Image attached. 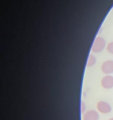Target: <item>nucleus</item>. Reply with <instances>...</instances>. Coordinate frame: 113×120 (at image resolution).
Returning <instances> with one entry per match:
<instances>
[{
  "label": "nucleus",
  "mask_w": 113,
  "mask_h": 120,
  "mask_svg": "<svg viewBox=\"0 0 113 120\" xmlns=\"http://www.w3.org/2000/svg\"><path fill=\"white\" fill-rule=\"evenodd\" d=\"M101 71L105 74L113 73V60H107L101 65Z\"/></svg>",
  "instance_id": "3"
},
{
  "label": "nucleus",
  "mask_w": 113,
  "mask_h": 120,
  "mask_svg": "<svg viewBox=\"0 0 113 120\" xmlns=\"http://www.w3.org/2000/svg\"><path fill=\"white\" fill-rule=\"evenodd\" d=\"M106 42L104 39L100 37H98L95 39L92 46V51L95 53L102 52L105 47Z\"/></svg>",
  "instance_id": "1"
},
{
  "label": "nucleus",
  "mask_w": 113,
  "mask_h": 120,
  "mask_svg": "<svg viewBox=\"0 0 113 120\" xmlns=\"http://www.w3.org/2000/svg\"><path fill=\"white\" fill-rule=\"evenodd\" d=\"M107 51L110 54L113 55V42H111L107 45Z\"/></svg>",
  "instance_id": "7"
},
{
  "label": "nucleus",
  "mask_w": 113,
  "mask_h": 120,
  "mask_svg": "<svg viewBox=\"0 0 113 120\" xmlns=\"http://www.w3.org/2000/svg\"><path fill=\"white\" fill-rule=\"evenodd\" d=\"M95 63H96V58H95V56L92 55V54H90V56H88L87 66L88 67H90L93 66L95 64Z\"/></svg>",
  "instance_id": "6"
},
{
  "label": "nucleus",
  "mask_w": 113,
  "mask_h": 120,
  "mask_svg": "<svg viewBox=\"0 0 113 120\" xmlns=\"http://www.w3.org/2000/svg\"><path fill=\"white\" fill-rule=\"evenodd\" d=\"M85 110H86V105H84L83 103H82V104H81V111H82V112H84Z\"/></svg>",
  "instance_id": "8"
},
{
  "label": "nucleus",
  "mask_w": 113,
  "mask_h": 120,
  "mask_svg": "<svg viewBox=\"0 0 113 120\" xmlns=\"http://www.w3.org/2000/svg\"><path fill=\"white\" fill-rule=\"evenodd\" d=\"M97 108L100 112L102 114H108L111 111V107L108 102L101 101L97 103Z\"/></svg>",
  "instance_id": "2"
},
{
  "label": "nucleus",
  "mask_w": 113,
  "mask_h": 120,
  "mask_svg": "<svg viewBox=\"0 0 113 120\" xmlns=\"http://www.w3.org/2000/svg\"><path fill=\"white\" fill-rule=\"evenodd\" d=\"M109 120H113V118H111Z\"/></svg>",
  "instance_id": "9"
},
{
  "label": "nucleus",
  "mask_w": 113,
  "mask_h": 120,
  "mask_svg": "<svg viewBox=\"0 0 113 120\" xmlns=\"http://www.w3.org/2000/svg\"><path fill=\"white\" fill-rule=\"evenodd\" d=\"M101 86L105 89H111L113 88V76L107 75L102 78L101 81Z\"/></svg>",
  "instance_id": "4"
},
{
  "label": "nucleus",
  "mask_w": 113,
  "mask_h": 120,
  "mask_svg": "<svg viewBox=\"0 0 113 120\" xmlns=\"http://www.w3.org/2000/svg\"><path fill=\"white\" fill-rule=\"evenodd\" d=\"M99 114L97 111L90 109L84 114L83 120H98Z\"/></svg>",
  "instance_id": "5"
}]
</instances>
